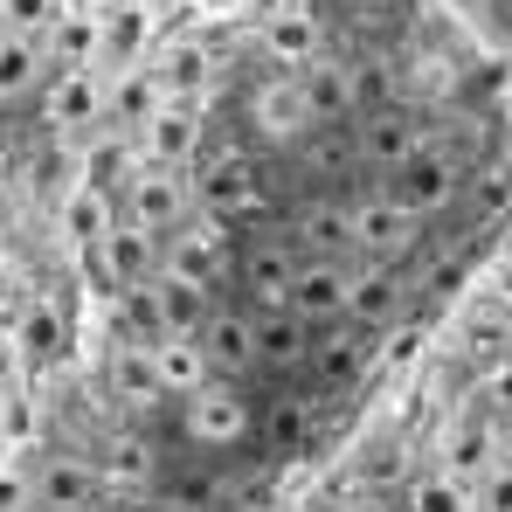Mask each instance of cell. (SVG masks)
Masks as SVG:
<instances>
[{
	"mask_svg": "<svg viewBox=\"0 0 512 512\" xmlns=\"http://www.w3.org/2000/svg\"><path fill=\"white\" fill-rule=\"evenodd\" d=\"M173 423H180V443L201 450V457H229L256 436V402L236 388V381H208L194 388L187 402H173Z\"/></svg>",
	"mask_w": 512,
	"mask_h": 512,
	"instance_id": "cell-1",
	"label": "cell"
},
{
	"mask_svg": "<svg viewBox=\"0 0 512 512\" xmlns=\"http://www.w3.org/2000/svg\"><path fill=\"white\" fill-rule=\"evenodd\" d=\"M21 471H28V512H97L111 499L90 450H42Z\"/></svg>",
	"mask_w": 512,
	"mask_h": 512,
	"instance_id": "cell-2",
	"label": "cell"
},
{
	"mask_svg": "<svg viewBox=\"0 0 512 512\" xmlns=\"http://www.w3.org/2000/svg\"><path fill=\"white\" fill-rule=\"evenodd\" d=\"M423 125H416V104H402V97H388V104H360V118H353V160L367 173H381V180H395V173L409 167L416 153H423Z\"/></svg>",
	"mask_w": 512,
	"mask_h": 512,
	"instance_id": "cell-3",
	"label": "cell"
},
{
	"mask_svg": "<svg viewBox=\"0 0 512 512\" xmlns=\"http://www.w3.org/2000/svg\"><path fill=\"white\" fill-rule=\"evenodd\" d=\"M187 180H194V208L208 215V222H250V215H263V173L243 160V153H201L194 167H187Z\"/></svg>",
	"mask_w": 512,
	"mask_h": 512,
	"instance_id": "cell-4",
	"label": "cell"
},
{
	"mask_svg": "<svg viewBox=\"0 0 512 512\" xmlns=\"http://www.w3.org/2000/svg\"><path fill=\"white\" fill-rule=\"evenodd\" d=\"M132 139H139V160L146 167L187 173L208 153V111H201V97H160V111L146 125H132Z\"/></svg>",
	"mask_w": 512,
	"mask_h": 512,
	"instance_id": "cell-5",
	"label": "cell"
},
{
	"mask_svg": "<svg viewBox=\"0 0 512 512\" xmlns=\"http://www.w3.org/2000/svg\"><path fill=\"white\" fill-rule=\"evenodd\" d=\"M125 222H139L146 236H160L167 243L173 229L194 215V180L187 173H173V167H139L125 187H118V201H111Z\"/></svg>",
	"mask_w": 512,
	"mask_h": 512,
	"instance_id": "cell-6",
	"label": "cell"
},
{
	"mask_svg": "<svg viewBox=\"0 0 512 512\" xmlns=\"http://www.w3.org/2000/svg\"><path fill=\"white\" fill-rule=\"evenodd\" d=\"M388 194H395L416 222L443 215V208L464 194V153H457V146H443V139H423V153L388 180Z\"/></svg>",
	"mask_w": 512,
	"mask_h": 512,
	"instance_id": "cell-7",
	"label": "cell"
},
{
	"mask_svg": "<svg viewBox=\"0 0 512 512\" xmlns=\"http://www.w3.org/2000/svg\"><path fill=\"white\" fill-rule=\"evenodd\" d=\"M353 243H360L367 263H388V270H395L402 256L423 243V222H416L388 187H374L367 201H353Z\"/></svg>",
	"mask_w": 512,
	"mask_h": 512,
	"instance_id": "cell-8",
	"label": "cell"
},
{
	"mask_svg": "<svg viewBox=\"0 0 512 512\" xmlns=\"http://www.w3.org/2000/svg\"><path fill=\"white\" fill-rule=\"evenodd\" d=\"M201 360H208V381H250L256 374V312L250 305H215L208 326L194 333Z\"/></svg>",
	"mask_w": 512,
	"mask_h": 512,
	"instance_id": "cell-9",
	"label": "cell"
},
{
	"mask_svg": "<svg viewBox=\"0 0 512 512\" xmlns=\"http://www.w3.org/2000/svg\"><path fill=\"white\" fill-rule=\"evenodd\" d=\"M250 132L263 146H298L312 132V104H305V84L291 70H270L263 84L250 90Z\"/></svg>",
	"mask_w": 512,
	"mask_h": 512,
	"instance_id": "cell-10",
	"label": "cell"
},
{
	"mask_svg": "<svg viewBox=\"0 0 512 512\" xmlns=\"http://www.w3.org/2000/svg\"><path fill=\"white\" fill-rule=\"evenodd\" d=\"M402 305H409V284H402L388 263H367V256H360V263L346 270V326H353V333H374V340H381V333L402 319Z\"/></svg>",
	"mask_w": 512,
	"mask_h": 512,
	"instance_id": "cell-11",
	"label": "cell"
},
{
	"mask_svg": "<svg viewBox=\"0 0 512 512\" xmlns=\"http://www.w3.org/2000/svg\"><path fill=\"white\" fill-rule=\"evenodd\" d=\"M97 125H104V77L97 70H56L42 84V132L77 139V132H97Z\"/></svg>",
	"mask_w": 512,
	"mask_h": 512,
	"instance_id": "cell-12",
	"label": "cell"
},
{
	"mask_svg": "<svg viewBox=\"0 0 512 512\" xmlns=\"http://www.w3.org/2000/svg\"><path fill=\"white\" fill-rule=\"evenodd\" d=\"M346 270H353V263H333V256H298L284 312H291V319H305L312 333H319V326H340V319H346Z\"/></svg>",
	"mask_w": 512,
	"mask_h": 512,
	"instance_id": "cell-13",
	"label": "cell"
},
{
	"mask_svg": "<svg viewBox=\"0 0 512 512\" xmlns=\"http://www.w3.org/2000/svg\"><path fill=\"white\" fill-rule=\"evenodd\" d=\"M222 263H229V229L208 222L201 208H194L167 243H160V270H180V277H194V284H208V291H215Z\"/></svg>",
	"mask_w": 512,
	"mask_h": 512,
	"instance_id": "cell-14",
	"label": "cell"
},
{
	"mask_svg": "<svg viewBox=\"0 0 512 512\" xmlns=\"http://www.w3.org/2000/svg\"><path fill=\"white\" fill-rule=\"evenodd\" d=\"M256 49L277 63V70H305L312 56H326V35H319V14L312 7H298V0H284V7H270L263 14V28H256Z\"/></svg>",
	"mask_w": 512,
	"mask_h": 512,
	"instance_id": "cell-15",
	"label": "cell"
},
{
	"mask_svg": "<svg viewBox=\"0 0 512 512\" xmlns=\"http://www.w3.org/2000/svg\"><path fill=\"white\" fill-rule=\"evenodd\" d=\"M146 298H153V319H160V340H194L215 312V291L180 277V270H153L146 277Z\"/></svg>",
	"mask_w": 512,
	"mask_h": 512,
	"instance_id": "cell-16",
	"label": "cell"
},
{
	"mask_svg": "<svg viewBox=\"0 0 512 512\" xmlns=\"http://www.w3.org/2000/svg\"><path fill=\"white\" fill-rule=\"evenodd\" d=\"M443 450H436V471H450L457 485H478L492 464H499V423L485 416V409H471V416H457V423L436 436Z\"/></svg>",
	"mask_w": 512,
	"mask_h": 512,
	"instance_id": "cell-17",
	"label": "cell"
},
{
	"mask_svg": "<svg viewBox=\"0 0 512 512\" xmlns=\"http://www.w3.org/2000/svg\"><path fill=\"white\" fill-rule=\"evenodd\" d=\"M298 84H305V104H312V125H353L360 118V77H353V63H340L333 49L312 56L298 70Z\"/></svg>",
	"mask_w": 512,
	"mask_h": 512,
	"instance_id": "cell-18",
	"label": "cell"
},
{
	"mask_svg": "<svg viewBox=\"0 0 512 512\" xmlns=\"http://www.w3.org/2000/svg\"><path fill=\"white\" fill-rule=\"evenodd\" d=\"M291 270H298V250L277 243V236L243 250V291H250V312H284V298H291Z\"/></svg>",
	"mask_w": 512,
	"mask_h": 512,
	"instance_id": "cell-19",
	"label": "cell"
},
{
	"mask_svg": "<svg viewBox=\"0 0 512 512\" xmlns=\"http://www.w3.org/2000/svg\"><path fill=\"white\" fill-rule=\"evenodd\" d=\"M298 256H333V263H353L360 243H353V201H305L298 208Z\"/></svg>",
	"mask_w": 512,
	"mask_h": 512,
	"instance_id": "cell-20",
	"label": "cell"
},
{
	"mask_svg": "<svg viewBox=\"0 0 512 512\" xmlns=\"http://www.w3.org/2000/svg\"><path fill=\"white\" fill-rule=\"evenodd\" d=\"M312 360V326L291 312H256V374H298Z\"/></svg>",
	"mask_w": 512,
	"mask_h": 512,
	"instance_id": "cell-21",
	"label": "cell"
},
{
	"mask_svg": "<svg viewBox=\"0 0 512 512\" xmlns=\"http://www.w3.org/2000/svg\"><path fill=\"white\" fill-rule=\"evenodd\" d=\"M97 471H104L111 492H153V485H160V450L125 429V436H111V443L97 450Z\"/></svg>",
	"mask_w": 512,
	"mask_h": 512,
	"instance_id": "cell-22",
	"label": "cell"
},
{
	"mask_svg": "<svg viewBox=\"0 0 512 512\" xmlns=\"http://www.w3.org/2000/svg\"><path fill=\"white\" fill-rule=\"evenodd\" d=\"M63 346H70V319H63L56 298H35V305L14 312V353H21V360L49 367V360H63Z\"/></svg>",
	"mask_w": 512,
	"mask_h": 512,
	"instance_id": "cell-23",
	"label": "cell"
},
{
	"mask_svg": "<svg viewBox=\"0 0 512 512\" xmlns=\"http://www.w3.org/2000/svg\"><path fill=\"white\" fill-rule=\"evenodd\" d=\"M153 111H160V84H153L146 63H125L118 77H104V125L132 132V125H146Z\"/></svg>",
	"mask_w": 512,
	"mask_h": 512,
	"instance_id": "cell-24",
	"label": "cell"
},
{
	"mask_svg": "<svg viewBox=\"0 0 512 512\" xmlns=\"http://www.w3.org/2000/svg\"><path fill=\"white\" fill-rule=\"evenodd\" d=\"M360 360H367V333H353V326H319L312 333V374H319V388H353V374H360Z\"/></svg>",
	"mask_w": 512,
	"mask_h": 512,
	"instance_id": "cell-25",
	"label": "cell"
},
{
	"mask_svg": "<svg viewBox=\"0 0 512 512\" xmlns=\"http://www.w3.org/2000/svg\"><path fill=\"white\" fill-rule=\"evenodd\" d=\"M256 436L270 450H305L319 443V395H277L263 416H256Z\"/></svg>",
	"mask_w": 512,
	"mask_h": 512,
	"instance_id": "cell-26",
	"label": "cell"
},
{
	"mask_svg": "<svg viewBox=\"0 0 512 512\" xmlns=\"http://www.w3.org/2000/svg\"><path fill=\"white\" fill-rule=\"evenodd\" d=\"M104 381L118 388V402H125L132 416L167 402V395H160V381H153V353H146V346H111V360H104Z\"/></svg>",
	"mask_w": 512,
	"mask_h": 512,
	"instance_id": "cell-27",
	"label": "cell"
},
{
	"mask_svg": "<svg viewBox=\"0 0 512 512\" xmlns=\"http://www.w3.org/2000/svg\"><path fill=\"white\" fill-rule=\"evenodd\" d=\"M146 353H153V381H160L167 402H187L194 388H208V360H201L194 340H160V346H146Z\"/></svg>",
	"mask_w": 512,
	"mask_h": 512,
	"instance_id": "cell-28",
	"label": "cell"
},
{
	"mask_svg": "<svg viewBox=\"0 0 512 512\" xmlns=\"http://www.w3.org/2000/svg\"><path fill=\"white\" fill-rule=\"evenodd\" d=\"M42 70H49V49H42V42H28V35H0V104L28 97V90L42 84Z\"/></svg>",
	"mask_w": 512,
	"mask_h": 512,
	"instance_id": "cell-29",
	"label": "cell"
},
{
	"mask_svg": "<svg viewBox=\"0 0 512 512\" xmlns=\"http://www.w3.org/2000/svg\"><path fill=\"white\" fill-rule=\"evenodd\" d=\"M146 70H153L160 97H201V90H208V56H201L194 42H173V49H160Z\"/></svg>",
	"mask_w": 512,
	"mask_h": 512,
	"instance_id": "cell-30",
	"label": "cell"
},
{
	"mask_svg": "<svg viewBox=\"0 0 512 512\" xmlns=\"http://www.w3.org/2000/svg\"><path fill=\"white\" fill-rule=\"evenodd\" d=\"M395 499L402 512H471V485H457L450 471H416Z\"/></svg>",
	"mask_w": 512,
	"mask_h": 512,
	"instance_id": "cell-31",
	"label": "cell"
},
{
	"mask_svg": "<svg viewBox=\"0 0 512 512\" xmlns=\"http://www.w3.org/2000/svg\"><path fill=\"white\" fill-rule=\"evenodd\" d=\"M56 14H63V0H0V35L42 42V35L56 28Z\"/></svg>",
	"mask_w": 512,
	"mask_h": 512,
	"instance_id": "cell-32",
	"label": "cell"
},
{
	"mask_svg": "<svg viewBox=\"0 0 512 512\" xmlns=\"http://www.w3.org/2000/svg\"><path fill=\"white\" fill-rule=\"evenodd\" d=\"M478 409H485L492 423H512V353L485 360V381H478Z\"/></svg>",
	"mask_w": 512,
	"mask_h": 512,
	"instance_id": "cell-33",
	"label": "cell"
},
{
	"mask_svg": "<svg viewBox=\"0 0 512 512\" xmlns=\"http://www.w3.org/2000/svg\"><path fill=\"white\" fill-rule=\"evenodd\" d=\"M471 512H512V457H499V464L471 485Z\"/></svg>",
	"mask_w": 512,
	"mask_h": 512,
	"instance_id": "cell-34",
	"label": "cell"
},
{
	"mask_svg": "<svg viewBox=\"0 0 512 512\" xmlns=\"http://www.w3.org/2000/svg\"><path fill=\"white\" fill-rule=\"evenodd\" d=\"M104 512H173V506L160 499V485H153V492H111Z\"/></svg>",
	"mask_w": 512,
	"mask_h": 512,
	"instance_id": "cell-35",
	"label": "cell"
},
{
	"mask_svg": "<svg viewBox=\"0 0 512 512\" xmlns=\"http://www.w3.org/2000/svg\"><path fill=\"white\" fill-rule=\"evenodd\" d=\"M340 512H402V499H395V492H360V499L340 506Z\"/></svg>",
	"mask_w": 512,
	"mask_h": 512,
	"instance_id": "cell-36",
	"label": "cell"
},
{
	"mask_svg": "<svg viewBox=\"0 0 512 512\" xmlns=\"http://www.w3.org/2000/svg\"><path fill=\"white\" fill-rule=\"evenodd\" d=\"M194 14H208V21H229V14H243V0H187Z\"/></svg>",
	"mask_w": 512,
	"mask_h": 512,
	"instance_id": "cell-37",
	"label": "cell"
},
{
	"mask_svg": "<svg viewBox=\"0 0 512 512\" xmlns=\"http://www.w3.org/2000/svg\"><path fill=\"white\" fill-rule=\"evenodd\" d=\"M7 312H21V284H14V270L0 263V319H7Z\"/></svg>",
	"mask_w": 512,
	"mask_h": 512,
	"instance_id": "cell-38",
	"label": "cell"
},
{
	"mask_svg": "<svg viewBox=\"0 0 512 512\" xmlns=\"http://www.w3.org/2000/svg\"><path fill=\"white\" fill-rule=\"evenodd\" d=\"M450 7H464V14H485V7H492V0H450Z\"/></svg>",
	"mask_w": 512,
	"mask_h": 512,
	"instance_id": "cell-39",
	"label": "cell"
},
{
	"mask_svg": "<svg viewBox=\"0 0 512 512\" xmlns=\"http://www.w3.org/2000/svg\"><path fill=\"white\" fill-rule=\"evenodd\" d=\"M499 326H506V340H512V298H506V305H499Z\"/></svg>",
	"mask_w": 512,
	"mask_h": 512,
	"instance_id": "cell-40",
	"label": "cell"
},
{
	"mask_svg": "<svg viewBox=\"0 0 512 512\" xmlns=\"http://www.w3.org/2000/svg\"><path fill=\"white\" fill-rule=\"evenodd\" d=\"M63 7H104V0H63Z\"/></svg>",
	"mask_w": 512,
	"mask_h": 512,
	"instance_id": "cell-41",
	"label": "cell"
},
{
	"mask_svg": "<svg viewBox=\"0 0 512 512\" xmlns=\"http://www.w3.org/2000/svg\"><path fill=\"white\" fill-rule=\"evenodd\" d=\"M139 7H173V0H139Z\"/></svg>",
	"mask_w": 512,
	"mask_h": 512,
	"instance_id": "cell-42",
	"label": "cell"
},
{
	"mask_svg": "<svg viewBox=\"0 0 512 512\" xmlns=\"http://www.w3.org/2000/svg\"><path fill=\"white\" fill-rule=\"evenodd\" d=\"M97 512H104V506H97Z\"/></svg>",
	"mask_w": 512,
	"mask_h": 512,
	"instance_id": "cell-43",
	"label": "cell"
}]
</instances>
